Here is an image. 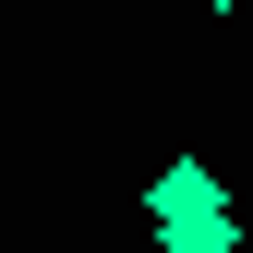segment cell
<instances>
[{"mask_svg":"<svg viewBox=\"0 0 253 253\" xmlns=\"http://www.w3.org/2000/svg\"><path fill=\"white\" fill-rule=\"evenodd\" d=\"M217 205H229V193H217V169H205V157H169V169H157V193H145V217H157V229L217 217Z\"/></svg>","mask_w":253,"mask_h":253,"instance_id":"obj_1","label":"cell"},{"mask_svg":"<svg viewBox=\"0 0 253 253\" xmlns=\"http://www.w3.org/2000/svg\"><path fill=\"white\" fill-rule=\"evenodd\" d=\"M157 241H169V253H241V217L217 205V217H181V229H157Z\"/></svg>","mask_w":253,"mask_h":253,"instance_id":"obj_2","label":"cell"},{"mask_svg":"<svg viewBox=\"0 0 253 253\" xmlns=\"http://www.w3.org/2000/svg\"><path fill=\"white\" fill-rule=\"evenodd\" d=\"M217 12H241V0H217Z\"/></svg>","mask_w":253,"mask_h":253,"instance_id":"obj_3","label":"cell"}]
</instances>
